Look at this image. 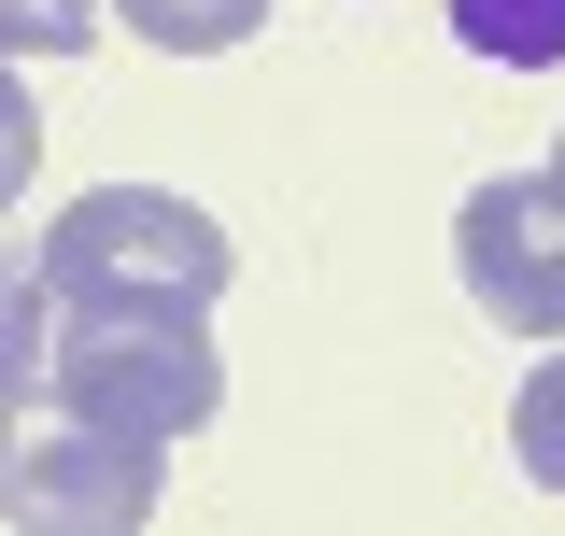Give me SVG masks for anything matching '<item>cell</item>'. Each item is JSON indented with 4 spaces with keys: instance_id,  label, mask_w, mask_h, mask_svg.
Segmentation results:
<instances>
[{
    "instance_id": "obj_11",
    "label": "cell",
    "mask_w": 565,
    "mask_h": 536,
    "mask_svg": "<svg viewBox=\"0 0 565 536\" xmlns=\"http://www.w3.org/2000/svg\"><path fill=\"white\" fill-rule=\"evenodd\" d=\"M537 184H552V199H565V141H552V170H537Z\"/></svg>"
},
{
    "instance_id": "obj_8",
    "label": "cell",
    "mask_w": 565,
    "mask_h": 536,
    "mask_svg": "<svg viewBox=\"0 0 565 536\" xmlns=\"http://www.w3.org/2000/svg\"><path fill=\"white\" fill-rule=\"evenodd\" d=\"M509 452H523V480H537V494H565V353L523 382V409H509Z\"/></svg>"
},
{
    "instance_id": "obj_9",
    "label": "cell",
    "mask_w": 565,
    "mask_h": 536,
    "mask_svg": "<svg viewBox=\"0 0 565 536\" xmlns=\"http://www.w3.org/2000/svg\"><path fill=\"white\" fill-rule=\"evenodd\" d=\"M99 29V0H0V57H71Z\"/></svg>"
},
{
    "instance_id": "obj_4",
    "label": "cell",
    "mask_w": 565,
    "mask_h": 536,
    "mask_svg": "<svg viewBox=\"0 0 565 536\" xmlns=\"http://www.w3.org/2000/svg\"><path fill=\"white\" fill-rule=\"evenodd\" d=\"M452 268L509 339H565V199L537 170H509V184H481L452 212Z\"/></svg>"
},
{
    "instance_id": "obj_10",
    "label": "cell",
    "mask_w": 565,
    "mask_h": 536,
    "mask_svg": "<svg viewBox=\"0 0 565 536\" xmlns=\"http://www.w3.org/2000/svg\"><path fill=\"white\" fill-rule=\"evenodd\" d=\"M29 170H43V99H29V85L0 71V212L29 199Z\"/></svg>"
},
{
    "instance_id": "obj_6",
    "label": "cell",
    "mask_w": 565,
    "mask_h": 536,
    "mask_svg": "<svg viewBox=\"0 0 565 536\" xmlns=\"http://www.w3.org/2000/svg\"><path fill=\"white\" fill-rule=\"evenodd\" d=\"M156 57H226V43H255L269 29V0H114Z\"/></svg>"
},
{
    "instance_id": "obj_7",
    "label": "cell",
    "mask_w": 565,
    "mask_h": 536,
    "mask_svg": "<svg viewBox=\"0 0 565 536\" xmlns=\"http://www.w3.org/2000/svg\"><path fill=\"white\" fill-rule=\"evenodd\" d=\"M43 297H57L43 255H14V240H0V409L43 382Z\"/></svg>"
},
{
    "instance_id": "obj_2",
    "label": "cell",
    "mask_w": 565,
    "mask_h": 536,
    "mask_svg": "<svg viewBox=\"0 0 565 536\" xmlns=\"http://www.w3.org/2000/svg\"><path fill=\"white\" fill-rule=\"evenodd\" d=\"M156 452L170 438H128L71 396H14L0 409V508L29 536H128L156 523Z\"/></svg>"
},
{
    "instance_id": "obj_1",
    "label": "cell",
    "mask_w": 565,
    "mask_h": 536,
    "mask_svg": "<svg viewBox=\"0 0 565 536\" xmlns=\"http://www.w3.org/2000/svg\"><path fill=\"white\" fill-rule=\"evenodd\" d=\"M226 226L199 199H170V184H99V199L57 212V240H43V282H57L71 311H212L226 297Z\"/></svg>"
},
{
    "instance_id": "obj_3",
    "label": "cell",
    "mask_w": 565,
    "mask_h": 536,
    "mask_svg": "<svg viewBox=\"0 0 565 536\" xmlns=\"http://www.w3.org/2000/svg\"><path fill=\"white\" fill-rule=\"evenodd\" d=\"M43 396L99 409V424H128V438H184V424H212V396H226V353H212L199 311H71L57 353H43Z\"/></svg>"
},
{
    "instance_id": "obj_5",
    "label": "cell",
    "mask_w": 565,
    "mask_h": 536,
    "mask_svg": "<svg viewBox=\"0 0 565 536\" xmlns=\"http://www.w3.org/2000/svg\"><path fill=\"white\" fill-rule=\"evenodd\" d=\"M452 43L494 71H552L565 57V0H452Z\"/></svg>"
}]
</instances>
